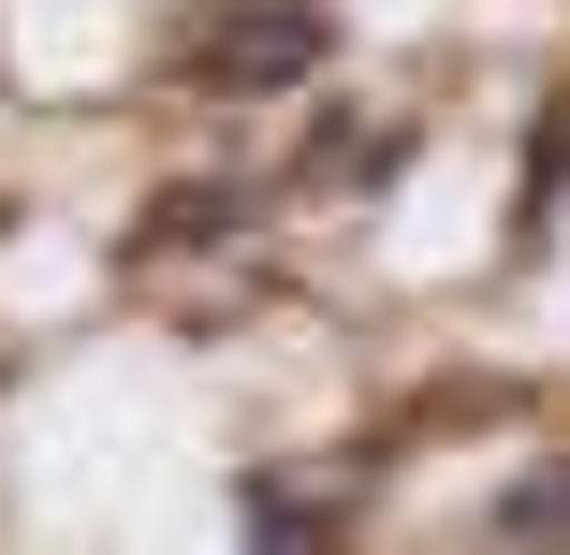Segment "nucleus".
Returning a JSON list of instances; mask_svg holds the SVG:
<instances>
[{
	"mask_svg": "<svg viewBox=\"0 0 570 555\" xmlns=\"http://www.w3.org/2000/svg\"><path fill=\"white\" fill-rule=\"evenodd\" d=\"M235 235V190H161V219H147V249H219Z\"/></svg>",
	"mask_w": 570,
	"mask_h": 555,
	"instance_id": "20e7f679",
	"label": "nucleus"
},
{
	"mask_svg": "<svg viewBox=\"0 0 570 555\" xmlns=\"http://www.w3.org/2000/svg\"><path fill=\"white\" fill-rule=\"evenodd\" d=\"M322 0H249V16H219V44H205V73L219 88H307L322 73Z\"/></svg>",
	"mask_w": 570,
	"mask_h": 555,
	"instance_id": "f257e3e1",
	"label": "nucleus"
},
{
	"mask_svg": "<svg viewBox=\"0 0 570 555\" xmlns=\"http://www.w3.org/2000/svg\"><path fill=\"white\" fill-rule=\"evenodd\" d=\"M483 526H498V541H570V454H541V468H512Z\"/></svg>",
	"mask_w": 570,
	"mask_h": 555,
	"instance_id": "f03ea898",
	"label": "nucleus"
},
{
	"mask_svg": "<svg viewBox=\"0 0 570 555\" xmlns=\"http://www.w3.org/2000/svg\"><path fill=\"white\" fill-rule=\"evenodd\" d=\"M235 512H249V541H336V497L322 483H249Z\"/></svg>",
	"mask_w": 570,
	"mask_h": 555,
	"instance_id": "7ed1b4c3",
	"label": "nucleus"
},
{
	"mask_svg": "<svg viewBox=\"0 0 570 555\" xmlns=\"http://www.w3.org/2000/svg\"><path fill=\"white\" fill-rule=\"evenodd\" d=\"M570 190V88H556V118H541V161H527V205H556Z\"/></svg>",
	"mask_w": 570,
	"mask_h": 555,
	"instance_id": "39448f33",
	"label": "nucleus"
}]
</instances>
